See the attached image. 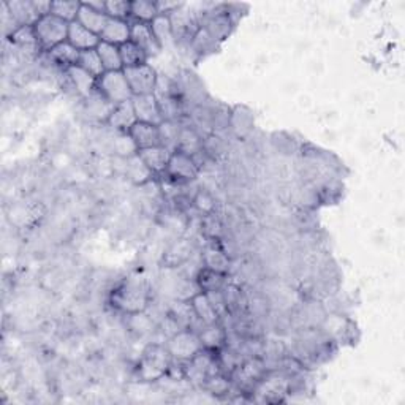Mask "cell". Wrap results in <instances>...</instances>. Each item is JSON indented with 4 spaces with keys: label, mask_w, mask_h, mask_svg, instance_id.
<instances>
[{
    "label": "cell",
    "mask_w": 405,
    "mask_h": 405,
    "mask_svg": "<svg viewBox=\"0 0 405 405\" xmlns=\"http://www.w3.org/2000/svg\"><path fill=\"white\" fill-rule=\"evenodd\" d=\"M110 302L114 309L125 315L146 312L150 302V288L148 280L141 276H132L124 279L113 290Z\"/></svg>",
    "instance_id": "1"
},
{
    "label": "cell",
    "mask_w": 405,
    "mask_h": 405,
    "mask_svg": "<svg viewBox=\"0 0 405 405\" xmlns=\"http://www.w3.org/2000/svg\"><path fill=\"white\" fill-rule=\"evenodd\" d=\"M173 356L168 352L166 346L160 343H150L140 356L136 364V377L140 382L152 383L159 382L163 377L168 376L173 364Z\"/></svg>",
    "instance_id": "2"
},
{
    "label": "cell",
    "mask_w": 405,
    "mask_h": 405,
    "mask_svg": "<svg viewBox=\"0 0 405 405\" xmlns=\"http://www.w3.org/2000/svg\"><path fill=\"white\" fill-rule=\"evenodd\" d=\"M292 391V378L285 372H268L252 391V401L262 404L282 402Z\"/></svg>",
    "instance_id": "3"
},
{
    "label": "cell",
    "mask_w": 405,
    "mask_h": 405,
    "mask_svg": "<svg viewBox=\"0 0 405 405\" xmlns=\"http://www.w3.org/2000/svg\"><path fill=\"white\" fill-rule=\"evenodd\" d=\"M69 22L59 20V17L52 16L51 13L40 17L34 26V30L35 35H37L41 51H51L52 48L69 40Z\"/></svg>",
    "instance_id": "4"
},
{
    "label": "cell",
    "mask_w": 405,
    "mask_h": 405,
    "mask_svg": "<svg viewBox=\"0 0 405 405\" xmlns=\"http://www.w3.org/2000/svg\"><path fill=\"white\" fill-rule=\"evenodd\" d=\"M266 374H268L266 362L260 356H249V358H244L229 378H232L234 388H238L244 395H252L253 388Z\"/></svg>",
    "instance_id": "5"
},
{
    "label": "cell",
    "mask_w": 405,
    "mask_h": 405,
    "mask_svg": "<svg viewBox=\"0 0 405 405\" xmlns=\"http://www.w3.org/2000/svg\"><path fill=\"white\" fill-rule=\"evenodd\" d=\"M97 90L114 106L125 104V101L133 99L132 89L124 75V70L105 71V73L97 80Z\"/></svg>",
    "instance_id": "6"
},
{
    "label": "cell",
    "mask_w": 405,
    "mask_h": 405,
    "mask_svg": "<svg viewBox=\"0 0 405 405\" xmlns=\"http://www.w3.org/2000/svg\"><path fill=\"white\" fill-rule=\"evenodd\" d=\"M166 348L174 361L187 362L201 352L203 346L201 341H199L198 332L192 329H180L168 339Z\"/></svg>",
    "instance_id": "7"
},
{
    "label": "cell",
    "mask_w": 405,
    "mask_h": 405,
    "mask_svg": "<svg viewBox=\"0 0 405 405\" xmlns=\"http://www.w3.org/2000/svg\"><path fill=\"white\" fill-rule=\"evenodd\" d=\"M124 75L127 81H129L133 97L154 94L159 75H157V71L152 69V65L141 64L136 66H130V69H124Z\"/></svg>",
    "instance_id": "8"
},
{
    "label": "cell",
    "mask_w": 405,
    "mask_h": 405,
    "mask_svg": "<svg viewBox=\"0 0 405 405\" xmlns=\"http://www.w3.org/2000/svg\"><path fill=\"white\" fill-rule=\"evenodd\" d=\"M165 173L173 180H179V183H183V180H193L198 176L199 165L192 155H187L180 152V150H174L170 157V162H168Z\"/></svg>",
    "instance_id": "9"
},
{
    "label": "cell",
    "mask_w": 405,
    "mask_h": 405,
    "mask_svg": "<svg viewBox=\"0 0 405 405\" xmlns=\"http://www.w3.org/2000/svg\"><path fill=\"white\" fill-rule=\"evenodd\" d=\"M130 26H132L130 40L133 41V43H135L138 48H141V50L146 52L148 57L159 56L162 51V46L159 41H157L152 29H150V24L133 21L130 22Z\"/></svg>",
    "instance_id": "10"
},
{
    "label": "cell",
    "mask_w": 405,
    "mask_h": 405,
    "mask_svg": "<svg viewBox=\"0 0 405 405\" xmlns=\"http://www.w3.org/2000/svg\"><path fill=\"white\" fill-rule=\"evenodd\" d=\"M132 104L133 108H135L138 122H146L152 125H160L163 122L159 100H157L154 94L133 97Z\"/></svg>",
    "instance_id": "11"
},
{
    "label": "cell",
    "mask_w": 405,
    "mask_h": 405,
    "mask_svg": "<svg viewBox=\"0 0 405 405\" xmlns=\"http://www.w3.org/2000/svg\"><path fill=\"white\" fill-rule=\"evenodd\" d=\"M129 135L132 138V141L135 143V146L138 150L162 146L159 125H152V124H146V122H136L130 129Z\"/></svg>",
    "instance_id": "12"
},
{
    "label": "cell",
    "mask_w": 405,
    "mask_h": 405,
    "mask_svg": "<svg viewBox=\"0 0 405 405\" xmlns=\"http://www.w3.org/2000/svg\"><path fill=\"white\" fill-rule=\"evenodd\" d=\"M138 122L135 108H133L132 100L125 101V104L116 105L108 118V125L119 133H129L133 125Z\"/></svg>",
    "instance_id": "13"
},
{
    "label": "cell",
    "mask_w": 405,
    "mask_h": 405,
    "mask_svg": "<svg viewBox=\"0 0 405 405\" xmlns=\"http://www.w3.org/2000/svg\"><path fill=\"white\" fill-rule=\"evenodd\" d=\"M69 41L70 45H73L78 51H89V50H97V46L100 45V37L95 35L94 32H90L89 29H86L78 21L70 22L69 27Z\"/></svg>",
    "instance_id": "14"
},
{
    "label": "cell",
    "mask_w": 405,
    "mask_h": 405,
    "mask_svg": "<svg viewBox=\"0 0 405 405\" xmlns=\"http://www.w3.org/2000/svg\"><path fill=\"white\" fill-rule=\"evenodd\" d=\"M190 304L193 307V312H195L198 322L201 323L203 326L214 325V323L220 322L219 312L215 311V307L213 304V301H211L208 293H203V292L197 293L190 299Z\"/></svg>",
    "instance_id": "15"
},
{
    "label": "cell",
    "mask_w": 405,
    "mask_h": 405,
    "mask_svg": "<svg viewBox=\"0 0 405 405\" xmlns=\"http://www.w3.org/2000/svg\"><path fill=\"white\" fill-rule=\"evenodd\" d=\"M140 155V159L144 162L150 171L154 174H162L166 171L168 162H170L171 150H168L165 146H155L149 149H141L136 152Z\"/></svg>",
    "instance_id": "16"
},
{
    "label": "cell",
    "mask_w": 405,
    "mask_h": 405,
    "mask_svg": "<svg viewBox=\"0 0 405 405\" xmlns=\"http://www.w3.org/2000/svg\"><path fill=\"white\" fill-rule=\"evenodd\" d=\"M198 336L199 341H201L203 348L209 350V352H219L220 348H223L228 343V332L220 323L203 326V329L198 332Z\"/></svg>",
    "instance_id": "17"
},
{
    "label": "cell",
    "mask_w": 405,
    "mask_h": 405,
    "mask_svg": "<svg viewBox=\"0 0 405 405\" xmlns=\"http://www.w3.org/2000/svg\"><path fill=\"white\" fill-rule=\"evenodd\" d=\"M132 35V26L129 21L124 20H113L110 17L104 29V32L100 34V40L106 41V43L120 46L130 41Z\"/></svg>",
    "instance_id": "18"
},
{
    "label": "cell",
    "mask_w": 405,
    "mask_h": 405,
    "mask_svg": "<svg viewBox=\"0 0 405 405\" xmlns=\"http://www.w3.org/2000/svg\"><path fill=\"white\" fill-rule=\"evenodd\" d=\"M201 262L204 268L217 271V273L222 274H228L229 266H232V260H229L228 253L223 250L220 246L215 244H209L204 247L201 253Z\"/></svg>",
    "instance_id": "19"
},
{
    "label": "cell",
    "mask_w": 405,
    "mask_h": 405,
    "mask_svg": "<svg viewBox=\"0 0 405 405\" xmlns=\"http://www.w3.org/2000/svg\"><path fill=\"white\" fill-rule=\"evenodd\" d=\"M65 71L66 75H69L71 84H73V87L76 89V92L80 94L84 100L89 99L97 90V80L92 75H89L86 70H83L80 65L70 66V69Z\"/></svg>",
    "instance_id": "20"
},
{
    "label": "cell",
    "mask_w": 405,
    "mask_h": 405,
    "mask_svg": "<svg viewBox=\"0 0 405 405\" xmlns=\"http://www.w3.org/2000/svg\"><path fill=\"white\" fill-rule=\"evenodd\" d=\"M5 3H7L8 11L15 17V21L20 24V27L35 26L41 17L37 7H35V2H20V0H16V2Z\"/></svg>",
    "instance_id": "21"
},
{
    "label": "cell",
    "mask_w": 405,
    "mask_h": 405,
    "mask_svg": "<svg viewBox=\"0 0 405 405\" xmlns=\"http://www.w3.org/2000/svg\"><path fill=\"white\" fill-rule=\"evenodd\" d=\"M195 282L199 288V292L203 293H213V292H220V290L225 288L227 285V274L217 273V271L203 268L198 271Z\"/></svg>",
    "instance_id": "22"
},
{
    "label": "cell",
    "mask_w": 405,
    "mask_h": 405,
    "mask_svg": "<svg viewBox=\"0 0 405 405\" xmlns=\"http://www.w3.org/2000/svg\"><path fill=\"white\" fill-rule=\"evenodd\" d=\"M108 20H110V17H108L106 13H101V11L90 8L86 2H83L80 15H78L76 21L83 24L86 29H89L90 32H94L95 35H99L100 37V34L104 32Z\"/></svg>",
    "instance_id": "23"
},
{
    "label": "cell",
    "mask_w": 405,
    "mask_h": 405,
    "mask_svg": "<svg viewBox=\"0 0 405 405\" xmlns=\"http://www.w3.org/2000/svg\"><path fill=\"white\" fill-rule=\"evenodd\" d=\"M178 150L184 152L187 155H192L197 160L198 154H203V138L199 136V133L193 129V127H183L180 129L179 144Z\"/></svg>",
    "instance_id": "24"
},
{
    "label": "cell",
    "mask_w": 405,
    "mask_h": 405,
    "mask_svg": "<svg viewBox=\"0 0 405 405\" xmlns=\"http://www.w3.org/2000/svg\"><path fill=\"white\" fill-rule=\"evenodd\" d=\"M80 54L81 51H78L73 45L69 43V41H64V43L52 48L51 51H48V56L51 57V60H54L57 65L64 66V70H69L70 66L78 65Z\"/></svg>",
    "instance_id": "25"
},
{
    "label": "cell",
    "mask_w": 405,
    "mask_h": 405,
    "mask_svg": "<svg viewBox=\"0 0 405 405\" xmlns=\"http://www.w3.org/2000/svg\"><path fill=\"white\" fill-rule=\"evenodd\" d=\"M114 105L110 104L104 95H101L99 90H95V92L86 99V110L87 114L90 118L97 119L100 122H108V118H110V114L113 111Z\"/></svg>",
    "instance_id": "26"
},
{
    "label": "cell",
    "mask_w": 405,
    "mask_h": 405,
    "mask_svg": "<svg viewBox=\"0 0 405 405\" xmlns=\"http://www.w3.org/2000/svg\"><path fill=\"white\" fill-rule=\"evenodd\" d=\"M127 178H129L133 184L143 185L150 180V178L154 176V173L149 170V168L144 165V162L140 159V155L135 154L127 159Z\"/></svg>",
    "instance_id": "27"
},
{
    "label": "cell",
    "mask_w": 405,
    "mask_h": 405,
    "mask_svg": "<svg viewBox=\"0 0 405 405\" xmlns=\"http://www.w3.org/2000/svg\"><path fill=\"white\" fill-rule=\"evenodd\" d=\"M97 52L101 59L105 71H119L124 70L122 59H120L119 46L106 43V41H100V45L97 46Z\"/></svg>",
    "instance_id": "28"
},
{
    "label": "cell",
    "mask_w": 405,
    "mask_h": 405,
    "mask_svg": "<svg viewBox=\"0 0 405 405\" xmlns=\"http://www.w3.org/2000/svg\"><path fill=\"white\" fill-rule=\"evenodd\" d=\"M192 252H193L192 241L179 239L170 247V250L166 252L165 263L170 266V268H176V266L184 264L187 260L192 257Z\"/></svg>",
    "instance_id": "29"
},
{
    "label": "cell",
    "mask_w": 405,
    "mask_h": 405,
    "mask_svg": "<svg viewBox=\"0 0 405 405\" xmlns=\"http://www.w3.org/2000/svg\"><path fill=\"white\" fill-rule=\"evenodd\" d=\"M81 5L83 2H78V0H56V2H51V15L69 24L75 22L80 15Z\"/></svg>",
    "instance_id": "30"
},
{
    "label": "cell",
    "mask_w": 405,
    "mask_h": 405,
    "mask_svg": "<svg viewBox=\"0 0 405 405\" xmlns=\"http://www.w3.org/2000/svg\"><path fill=\"white\" fill-rule=\"evenodd\" d=\"M163 122H180L184 118V101L180 97H168L159 100Z\"/></svg>",
    "instance_id": "31"
},
{
    "label": "cell",
    "mask_w": 405,
    "mask_h": 405,
    "mask_svg": "<svg viewBox=\"0 0 405 405\" xmlns=\"http://www.w3.org/2000/svg\"><path fill=\"white\" fill-rule=\"evenodd\" d=\"M8 38L24 51H41L34 26H22L11 34Z\"/></svg>",
    "instance_id": "32"
},
{
    "label": "cell",
    "mask_w": 405,
    "mask_h": 405,
    "mask_svg": "<svg viewBox=\"0 0 405 405\" xmlns=\"http://www.w3.org/2000/svg\"><path fill=\"white\" fill-rule=\"evenodd\" d=\"M150 29L155 35L157 41H159L162 50L163 46H166L168 43H171L174 40V32H173V24L170 15H159L155 20L150 22Z\"/></svg>",
    "instance_id": "33"
},
{
    "label": "cell",
    "mask_w": 405,
    "mask_h": 405,
    "mask_svg": "<svg viewBox=\"0 0 405 405\" xmlns=\"http://www.w3.org/2000/svg\"><path fill=\"white\" fill-rule=\"evenodd\" d=\"M120 59H122L124 69H130V66H136L141 64H148V56L141 48H138L133 41H127V43L119 46Z\"/></svg>",
    "instance_id": "34"
},
{
    "label": "cell",
    "mask_w": 405,
    "mask_h": 405,
    "mask_svg": "<svg viewBox=\"0 0 405 405\" xmlns=\"http://www.w3.org/2000/svg\"><path fill=\"white\" fill-rule=\"evenodd\" d=\"M201 388L206 390L209 395H213L215 397H222V396H227L228 392H232L233 382L228 376L220 372V374H215V376H211L206 382L203 383Z\"/></svg>",
    "instance_id": "35"
},
{
    "label": "cell",
    "mask_w": 405,
    "mask_h": 405,
    "mask_svg": "<svg viewBox=\"0 0 405 405\" xmlns=\"http://www.w3.org/2000/svg\"><path fill=\"white\" fill-rule=\"evenodd\" d=\"M159 16V8L157 2H149V0H135L132 2V17L140 22H152Z\"/></svg>",
    "instance_id": "36"
},
{
    "label": "cell",
    "mask_w": 405,
    "mask_h": 405,
    "mask_svg": "<svg viewBox=\"0 0 405 405\" xmlns=\"http://www.w3.org/2000/svg\"><path fill=\"white\" fill-rule=\"evenodd\" d=\"M78 65H80L83 70H86L89 75H92L95 80H99V78L105 73L104 64H101V59L99 56V52H97V50L83 51L80 54Z\"/></svg>",
    "instance_id": "37"
},
{
    "label": "cell",
    "mask_w": 405,
    "mask_h": 405,
    "mask_svg": "<svg viewBox=\"0 0 405 405\" xmlns=\"http://www.w3.org/2000/svg\"><path fill=\"white\" fill-rule=\"evenodd\" d=\"M160 129V138H162V146H165L168 150H178L179 136H180V122H162L159 125Z\"/></svg>",
    "instance_id": "38"
},
{
    "label": "cell",
    "mask_w": 405,
    "mask_h": 405,
    "mask_svg": "<svg viewBox=\"0 0 405 405\" xmlns=\"http://www.w3.org/2000/svg\"><path fill=\"white\" fill-rule=\"evenodd\" d=\"M105 11L108 17H113V20L129 21V17L132 16V2H127V0H108L105 3Z\"/></svg>",
    "instance_id": "39"
},
{
    "label": "cell",
    "mask_w": 405,
    "mask_h": 405,
    "mask_svg": "<svg viewBox=\"0 0 405 405\" xmlns=\"http://www.w3.org/2000/svg\"><path fill=\"white\" fill-rule=\"evenodd\" d=\"M154 95L157 100L168 99V97H180V89L176 81L170 80L168 76H159L157 78V86L154 90Z\"/></svg>",
    "instance_id": "40"
},
{
    "label": "cell",
    "mask_w": 405,
    "mask_h": 405,
    "mask_svg": "<svg viewBox=\"0 0 405 405\" xmlns=\"http://www.w3.org/2000/svg\"><path fill=\"white\" fill-rule=\"evenodd\" d=\"M201 232L208 236L211 239H219L222 234V223L219 220V217L214 214H208L203 217L201 222Z\"/></svg>",
    "instance_id": "41"
},
{
    "label": "cell",
    "mask_w": 405,
    "mask_h": 405,
    "mask_svg": "<svg viewBox=\"0 0 405 405\" xmlns=\"http://www.w3.org/2000/svg\"><path fill=\"white\" fill-rule=\"evenodd\" d=\"M193 204H195V208L204 215L215 213V199L208 192H198L197 197L193 198Z\"/></svg>",
    "instance_id": "42"
},
{
    "label": "cell",
    "mask_w": 405,
    "mask_h": 405,
    "mask_svg": "<svg viewBox=\"0 0 405 405\" xmlns=\"http://www.w3.org/2000/svg\"><path fill=\"white\" fill-rule=\"evenodd\" d=\"M90 8H94L97 11H101V13H106L105 11V3L106 2H86Z\"/></svg>",
    "instance_id": "43"
}]
</instances>
